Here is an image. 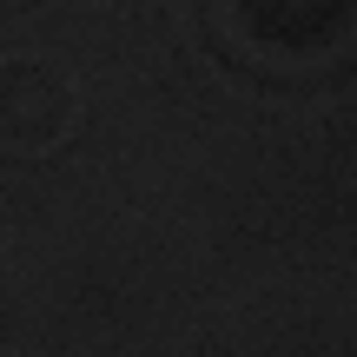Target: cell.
Returning a JSON list of instances; mask_svg holds the SVG:
<instances>
[{
  "mask_svg": "<svg viewBox=\"0 0 357 357\" xmlns=\"http://www.w3.org/2000/svg\"><path fill=\"white\" fill-rule=\"evenodd\" d=\"M33 79V66H0V86L13 93V113L0 119V139H53V132L66 126V86L60 73H40V86H26Z\"/></svg>",
  "mask_w": 357,
  "mask_h": 357,
  "instance_id": "cell-1",
  "label": "cell"
}]
</instances>
